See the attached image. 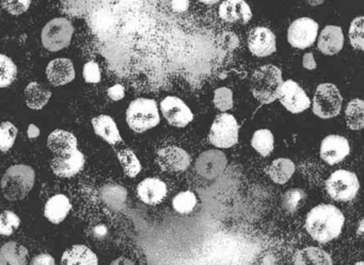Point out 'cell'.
<instances>
[{
    "instance_id": "ba28073f",
    "label": "cell",
    "mask_w": 364,
    "mask_h": 265,
    "mask_svg": "<svg viewBox=\"0 0 364 265\" xmlns=\"http://www.w3.org/2000/svg\"><path fill=\"white\" fill-rule=\"evenodd\" d=\"M359 188V180L355 174L345 169L334 171L326 181L328 194L338 201H353Z\"/></svg>"
},
{
    "instance_id": "816d5d0a",
    "label": "cell",
    "mask_w": 364,
    "mask_h": 265,
    "mask_svg": "<svg viewBox=\"0 0 364 265\" xmlns=\"http://www.w3.org/2000/svg\"><path fill=\"white\" fill-rule=\"evenodd\" d=\"M0 16H1V12H0Z\"/></svg>"
},
{
    "instance_id": "4dcf8cb0",
    "label": "cell",
    "mask_w": 364,
    "mask_h": 265,
    "mask_svg": "<svg viewBox=\"0 0 364 265\" xmlns=\"http://www.w3.org/2000/svg\"><path fill=\"white\" fill-rule=\"evenodd\" d=\"M117 156H118L119 162L127 177L135 178L136 176L139 175L140 171H141V164L133 150L124 148L118 152Z\"/></svg>"
},
{
    "instance_id": "b9f144b4",
    "label": "cell",
    "mask_w": 364,
    "mask_h": 265,
    "mask_svg": "<svg viewBox=\"0 0 364 265\" xmlns=\"http://www.w3.org/2000/svg\"><path fill=\"white\" fill-rule=\"evenodd\" d=\"M107 95L112 101H119L124 98L125 89L121 84H114V86H110L107 90Z\"/></svg>"
},
{
    "instance_id": "e0dca14e",
    "label": "cell",
    "mask_w": 364,
    "mask_h": 265,
    "mask_svg": "<svg viewBox=\"0 0 364 265\" xmlns=\"http://www.w3.org/2000/svg\"><path fill=\"white\" fill-rule=\"evenodd\" d=\"M219 16L230 24L246 25L252 18V11L245 0H225L219 7Z\"/></svg>"
},
{
    "instance_id": "7a4b0ae2",
    "label": "cell",
    "mask_w": 364,
    "mask_h": 265,
    "mask_svg": "<svg viewBox=\"0 0 364 265\" xmlns=\"http://www.w3.org/2000/svg\"><path fill=\"white\" fill-rule=\"evenodd\" d=\"M36 182V173L29 165H12L0 181V190L10 201H23L28 196Z\"/></svg>"
},
{
    "instance_id": "ab89813d",
    "label": "cell",
    "mask_w": 364,
    "mask_h": 265,
    "mask_svg": "<svg viewBox=\"0 0 364 265\" xmlns=\"http://www.w3.org/2000/svg\"><path fill=\"white\" fill-rule=\"evenodd\" d=\"M3 7L12 16H22L28 11L31 0H1Z\"/></svg>"
},
{
    "instance_id": "603a6c76",
    "label": "cell",
    "mask_w": 364,
    "mask_h": 265,
    "mask_svg": "<svg viewBox=\"0 0 364 265\" xmlns=\"http://www.w3.org/2000/svg\"><path fill=\"white\" fill-rule=\"evenodd\" d=\"M61 265H99L97 254L85 245H73L61 256Z\"/></svg>"
},
{
    "instance_id": "f1b7e54d",
    "label": "cell",
    "mask_w": 364,
    "mask_h": 265,
    "mask_svg": "<svg viewBox=\"0 0 364 265\" xmlns=\"http://www.w3.org/2000/svg\"><path fill=\"white\" fill-rule=\"evenodd\" d=\"M346 124L351 130H361L364 126V103L361 99H353L345 110Z\"/></svg>"
},
{
    "instance_id": "52a82bcc",
    "label": "cell",
    "mask_w": 364,
    "mask_h": 265,
    "mask_svg": "<svg viewBox=\"0 0 364 265\" xmlns=\"http://www.w3.org/2000/svg\"><path fill=\"white\" fill-rule=\"evenodd\" d=\"M240 125L231 114L223 113L215 118L208 140L218 148H230L237 144Z\"/></svg>"
},
{
    "instance_id": "ac0fdd59",
    "label": "cell",
    "mask_w": 364,
    "mask_h": 265,
    "mask_svg": "<svg viewBox=\"0 0 364 265\" xmlns=\"http://www.w3.org/2000/svg\"><path fill=\"white\" fill-rule=\"evenodd\" d=\"M46 76L52 86H63L73 81L75 69L70 59L57 58L50 61L46 67Z\"/></svg>"
},
{
    "instance_id": "74e56055",
    "label": "cell",
    "mask_w": 364,
    "mask_h": 265,
    "mask_svg": "<svg viewBox=\"0 0 364 265\" xmlns=\"http://www.w3.org/2000/svg\"><path fill=\"white\" fill-rule=\"evenodd\" d=\"M253 265H289L287 258L279 250H266L259 254Z\"/></svg>"
},
{
    "instance_id": "836d02e7",
    "label": "cell",
    "mask_w": 364,
    "mask_h": 265,
    "mask_svg": "<svg viewBox=\"0 0 364 265\" xmlns=\"http://www.w3.org/2000/svg\"><path fill=\"white\" fill-rule=\"evenodd\" d=\"M21 226V218L14 211L6 210L0 213V235L10 237Z\"/></svg>"
},
{
    "instance_id": "44dd1931",
    "label": "cell",
    "mask_w": 364,
    "mask_h": 265,
    "mask_svg": "<svg viewBox=\"0 0 364 265\" xmlns=\"http://www.w3.org/2000/svg\"><path fill=\"white\" fill-rule=\"evenodd\" d=\"M77 145L78 142L75 135L61 129L53 131L48 137V148L56 156L71 154L77 150Z\"/></svg>"
},
{
    "instance_id": "83f0119b",
    "label": "cell",
    "mask_w": 364,
    "mask_h": 265,
    "mask_svg": "<svg viewBox=\"0 0 364 265\" xmlns=\"http://www.w3.org/2000/svg\"><path fill=\"white\" fill-rule=\"evenodd\" d=\"M265 171L274 184H284L293 176L295 164L289 159H277L269 167H266Z\"/></svg>"
},
{
    "instance_id": "681fc988",
    "label": "cell",
    "mask_w": 364,
    "mask_h": 265,
    "mask_svg": "<svg viewBox=\"0 0 364 265\" xmlns=\"http://www.w3.org/2000/svg\"><path fill=\"white\" fill-rule=\"evenodd\" d=\"M200 1L205 5H215V4L219 3V0H200Z\"/></svg>"
},
{
    "instance_id": "484cf974",
    "label": "cell",
    "mask_w": 364,
    "mask_h": 265,
    "mask_svg": "<svg viewBox=\"0 0 364 265\" xmlns=\"http://www.w3.org/2000/svg\"><path fill=\"white\" fill-rule=\"evenodd\" d=\"M294 265H332V259L321 248L308 247L295 254Z\"/></svg>"
},
{
    "instance_id": "f6af8a7d",
    "label": "cell",
    "mask_w": 364,
    "mask_h": 265,
    "mask_svg": "<svg viewBox=\"0 0 364 265\" xmlns=\"http://www.w3.org/2000/svg\"><path fill=\"white\" fill-rule=\"evenodd\" d=\"M302 65H304V69H309V71H314L316 69V62H315L312 52H306L304 55V58H302Z\"/></svg>"
},
{
    "instance_id": "cb8c5ba5",
    "label": "cell",
    "mask_w": 364,
    "mask_h": 265,
    "mask_svg": "<svg viewBox=\"0 0 364 265\" xmlns=\"http://www.w3.org/2000/svg\"><path fill=\"white\" fill-rule=\"evenodd\" d=\"M92 127L95 132L110 145H117L122 141L116 122L109 115L102 114L93 118Z\"/></svg>"
},
{
    "instance_id": "7402d4cb",
    "label": "cell",
    "mask_w": 364,
    "mask_h": 265,
    "mask_svg": "<svg viewBox=\"0 0 364 265\" xmlns=\"http://www.w3.org/2000/svg\"><path fill=\"white\" fill-rule=\"evenodd\" d=\"M71 201L65 195L57 194L46 201L44 216L53 224H61L71 211Z\"/></svg>"
},
{
    "instance_id": "7c38bea8",
    "label": "cell",
    "mask_w": 364,
    "mask_h": 265,
    "mask_svg": "<svg viewBox=\"0 0 364 265\" xmlns=\"http://www.w3.org/2000/svg\"><path fill=\"white\" fill-rule=\"evenodd\" d=\"M164 118L171 126L184 128L193 122V114L188 106L178 97L168 96L161 103Z\"/></svg>"
},
{
    "instance_id": "d4e9b609",
    "label": "cell",
    "mask_w": 364,
    "mask_h": 265,
    "mask_svg": "<svg viewBox=\"0 0 364 265\" xmlns=\"http://www.w3.org/2000/svg\"><path fill=\"white\" fill-rule=\"evenodd\" d=\"M28 249L18 242H8L0 247V265H27Z\"/></svg>"
},
{
    "instance_id": "f35d334b",
    "label": "cell",
    "mask_w": 364,
    "mask_h": 265,
    "mask_svg": "<svg viewBox=\"0 0 364 265\" xmlns=\"http://www.w3.org/2000/svg\"><path fill=\"white\" fill-rule=\"evenodd\" d=\"M304 193L301 190H291L283 197V207L289 212L296 211L304 201Z\"/></svg>"
},
{
    "instance_id": "d6986e66",
    "label": "cell",
    "mask_w": 364,
    "mask_h": 265,
    "mask_svg": "<svg viewBox=\"0 0 364 265\" xmlns=\"http://www.w3.org/2000/svg\"><path fill=\"white\" fill-rule=\"evenodd\" d=\"M137 194L146 205H159L167 195V186L157 178H146L138 184Z\"/></svg>"
},
{
    "instance_id": "8992f818",
    "label": "cell",
    "mask_w": 364,
    "mask_h": 265,
    "mask_svg": "<svg viewBox=\"0 0 364 265\" xmlns=\"http://www.w3.org/2000/svg\"><path fill=\"white\" fill-rule=\"evenodd\" d=\"M342 103V95L334 84H319L313 99V113L323 120L336 118L340 114Z\"/></svg>"
},
{
    "instance_id": "4fadbf2b",
    "label": "cell",
    "mask_w": 364,
    "mask_h": 265,
    "mask_svg": "<svg viewBox=\"0 0 364 265\" xmlns=\"http://www.w3.org/2000/svg\"><path fill=\"white\" fill-rule=\"evenodd\" d=\"M227 158L219 150H208L200 154L196 161V171L206 179H215L225 171Z\"/></svg>"
},
{
    "instance_id": "8fae6325",
    "label": "cell",
    "mask_w": 364,
    "mask_h": 265,
    "mask_svg": "<svg viewBox=\"0 0 364 265\" xmlns=\"http://www.w3.org/2000/svg\"><path fill=\"white\" fill-rule=\"evenodd\" d=\"M155 161L161 171L176 174L187 169L191 164V157L182 148L166 146L157 152Z\"/></svg>"
},
{
    "instance_id": "d6a6232c",
    "label": "cell",
    "mask_w": 364,
    "mask_h": 265,
    "mask_svg": "<svg viewBox=\"0 0 364 265\" xmlns=\"http://www.w3.org/2000/svg\"><path fill=\"white\" fill-rule=\"evenodd\" d=\"M18 133V128L12 123L3 122L0 124V152H9L14 147Z\"/></svg>"
},
{
    "instance_id": "e575fe53",
    "label": "cell",
    "mask_w": 364,
    "mask_h": 265,
    "mask_svg": "<svg viewBox=\"0 0 364 265\" xmlns=\"http://www.w3.org/2000/svg\"><path fill=\"white\" fill-rule=\"evenodd\" d=\"M174 210L180 214H188L195 209L197 205L196 195L191 191L178 193L172 201Z\"/></svg>"
},
{
    "instance_id": "6da1fadb",
    "label": "cell",
    "mask_w": 364,
    "mask_h": 265,
    "mask_svg": "<svg viewBox=\"0 0 364 265\" xmlns=\"http://www.w3.org/2000/svg\"><path fill=\"white\" fill-rule=\"evenodd\" d=\"M344 220V215L338 208L332 205H319L309 212L306 230L315 241L328 243L340 235Z\"/></svg>"
},
{
    "instance_id": "3957f363",
    "label": "cell",
    "mask_w": 364,
    "mask_h": 265,
    "mask_svg": "<svg viewBox=\"0 0 364 265\" xmlns=\"http://www.w3.org/2000/svg\"><path fill=\"white\" fill-rule=\"evenodd\" d=\"M282 72L274 65L267 64L255 69L250 80L251 93L263 105L274 103L282 86Z\"/></svg>"
},
{
    "instance_id": "277c9868",
    "label": "cell",
    "mask_w": 364,
    "mask_h": 265,
    "mask_svg": "<svg viewBox=\"0 0 364 265\" xmlns=\"http://www.w3.org/2000/svg\"><path fill=\"white\" fill-rule=\"evenodd\" d=\"M159 122V108L153 99L138 98L127 108V123L135 132H146L156 127Z\"/></svg>"
},
{
    "instance_id": "f907efd6",
    "label": "cell",
    "mask_w": 364,
    "mask_h": 265,
    "mask_svg": "<svg viewBox=\"0 0 364 265\" xmlns=\"http://www.w3.org/2000/svg\"><path fill=\"white\" fill-rule=\"evenodd\" d=\"M357 265H362V263H361V262H360V263H359V264H357Z\"/></svg>"
},
{
    "instance_id": "9a60e30c",
    "label": "cell",
    "mask_w": 364,
    "mask_h": 265,
    "mask_svg": "<svg viewBox=\"0 0 364 265\" xmlns=\"http://www.w3.org/2000/svg\"><path fill=\"white\" fill-rule=\"evenodd\" d=\"M350 152L348 141L341 135H331L321 142V157L326 163L336 165L342 162Z\"/></svg>"
},
{
    "instance_id": "7dc6e473",
    "label": "cell",
    "mask_w": 364,
    "mask_h": 265,
    "mask_svg": "<svg viewBox=\"0 0 364 265\" xmlns=\"http://www.w3.org/2000/svg\"><path fill=\"white\" fill-rule=\"evenodd\" d=\"M110 265H135L134 264L133 261L129 260V259L124 258V256H120V258L116 259V260L112 261V264Z\"/></svg>"
},
{
    "instance_id": "60d3db41",
    "label": "cell",
    "mask_w": 364,
    "mask_h": 265,
    "mask_svg": "<svg viewBox=\"0 0 364 265\" xmlns=\"http://www.w3.org/2000/svg\"><path fill=\"white\" fill-rule=\"evenodd\" d=\"M85 81L88 84H99L101 81V71H100L99 64L95 61H89L85 64L84 71H82Z\"/></svg>"
},
{
    "instance_id": "5b68a950",
    "label": "cell",
    "mask_w": 364,
    "mask_h": 265,
    "mask_svg": "<svg viewBox=\"0 0 364 265\" xmlns=\"http://www.w3.org/2000/svg\"><path fill=\"white\" fill-rule=\"evenodd\" d=\"M73 33L74 27L69 20L65 18H54L42 29V44L50 52H60L71 44Z\"/></svg>"
},
{
    "instance_id": "4316f807",
    "label": "cell",
    "mask_w": 364,
    "mask_h": 265,
    "mask_svg": "<svg viewBox=\"0 0 364 265\" xmlns=\"http://www.w3.org/2000/svg\"><path fill=\"white\" fill-rule=\"evenodd\" d=\"M52 97V93L44 89L38 82H31L25 89V101L27 107L33 110H41L48 105Z\"/></svg>"
},
{
    "instance_id": "30bf717a",
    "label": "cell",
    "mask_w": 364,
    "mask_h": 265,
    "mask_svg": "<svg viewBox=\"0 0 364 265\" xmlns=\"http://www.w3.org/2000/svg\"><path fill=\"white\" fill-rule=\"evenodd\" d=\"M278 98L280 99L283 107L294 114L301 113L309 109L311 106L308 95L294 80H287L283 82Z\"/></svg>"
},
{
    "instance_id": "bcb514c9",
    "label": "cell",
    "mask_w": 364,
    "mask_h": 265,
    "mask_svg": "<svg viewBox=\"0 0 364 265\" xmlns=\"http://www.w3.org/2000/svg\"><path fill=\"white\" fill-rule=\"evenodd\" d=\"M40 133H41V131H40L39 127L36 126L35 124L29 125L28 129H27V135H28L29 139H37V137H39Z\"/></svg>"
},
{
    "instance_id": "d590c367",
    "label": "cell",
    "mask_w": 364,
    "mask_h": 265,
    "mask_svg": "<svg viewBox=\"0 0 364 265\" xmlns=\"http://www.w3.org/2000/svg\"><path fill=\"white\" fill-rule=\"evenodd\" d=\"M349 40L355 50H363V16L355 18L349 28Z\"/></svg>"
},
{
    "instance_id": "ffe728a7",
    "label": "cell",
    "mask_w": 364,
    "mask_h": 265,
    "mask_svg": "<svg viewBox=\"0 0 364 265\" xmlns=\"http://www.w3.org/2000/svg\"><path fill=\"white\" fill-rule=\"evenodd\" d=\"M344 35L338 26H326L319 35L317 47L326 56H334L342 50Z\"/></svg>"
},
{
    "instance_id": "c3c4849f",
    "label": "cell",
    "mask_w": 364,
    "mask_h": 265,
    "mask_svg": "<svg viewBox=\"0 0 364 265\" xmlns=\"http://www.w3.org/2000/svg\"><path fill=\"white\" fill-rule=\"evenodd\" d=\"M306 1L308 5L312 6V7H317V6H321V4H323L325 0H304Z\"/></svg>"
},
{
    "instance_id": "5bb4252c",
    "label": "cell",
    "mask_w": 364,
    "mask_h": 265,
    "mask_svg": "<svg viewBox=\"0 0 364 265\" xmlns=\"http://www.w3.org/2000/svg\"><path fill=\"white\" fill-rule=\"evenodd\" d=\"M248 47L253 56L264 58L277 50L276 37L265 27H257L249 33Z\"/></svg>"
},
{
    "instance_id": "9c48e42d",
    "label": "cell",
    "mask_w": 364,
    "mask_h": 265,
    "mask_svg": "<svg viewBox=\"0 0 364 265\" xmlns=\"http://www.w3.org/2000/svg\"><path fill=\"white\" fill-rule=\"evenodd\" d=\"M318 24L309 18L294 21L287 31V41L298 50L311 47L316 41Z\"/></svg>"
},
{
    "instance_id": "8d00e7d4",
    "label": "cell",
    "mask_w": 364,
    "mask_h": 265,
    "mask_svg": "<svg viewBox=\"0 0 364 265\" xmlns=\"http://www.w3.org/2000/svg\"><path fill=\"white\" fill-rule=\"evenodd\" d=\"M214 105L217 109L225 112L233 108V93L230 89L219 88L215 91Z\"/></svg>"
},
{
    "instance_id": "1f68e13d",
    "label": "cell",
    "mask_w": 364,
    "mask_h": 265,
    "mask_svg": "<svg viewBox=\"0 0 364 265\" xmlns=\"http://www.w3.org/2000/svg\"><path fill=\"white\" fill-rule=\"evenodd\" d=\"M18 75L16 63L5 55L0 54V89L11 86Z\"/></svg>"
},
{
    "instance_id": "2e32d148",
    "label": "cell",
    "mask_w": 364,
    "mask_h": 265,
    "mask_svg": "<svg viewBox=\"0 0 364 265\" xmlns=\"http://www.w3.org/2000/svg\"><path fill=\"white\" fill-rule=\"evenodd\" d=\"M85 167V156L76 150L71 154L56 156L50 162L53 173L60 178H71L80 174Z\"/></svg>"
},
{
    "instance_id": "ee69618b",
    "label": "cell",
    "mask_w": 364,
    "mask_h": 265,
    "mask_svg": "<svg viewBox=\"0 0 364 265\" xmlns=\"http://www.w3.org/2000/svg\"><path fill=\"white\" fill-rule=\"evenodd\" d=\"M171 7L173 11L183 13L189 7V0H171Z\"/></svg>"
},
{
    "instance_id": "7bdbcfd3",
    "label": "cell",
    "mask_w": 364,
    "mask_h": 265,
    "mask_svg": "<svg viewBox=\"0 0 364 265\" xmlns=\"http://www.w3.org/2000/svg\"><path fill=\"white\" fill-rule=\"evenodd\" d=\"M31 265H56V261L50 254H40L31 260Z\"/></svg>"
},
{
    "instance_id": "f546056e",
    "label": "cell",
    "mask_w": 364,
    "mask_h": 265,
    "mask_svg": "<svg viewBox=\"0 0 364 265\" xmlns=\"http://www.w3.org/2000/svg\"><path fill=\"white\" fill-rule=\"evenodd\" d=\"M251 145L261 156H269L274 150V135L268 129H259L253 133Z\"/></svg>"
}]
</instances>
